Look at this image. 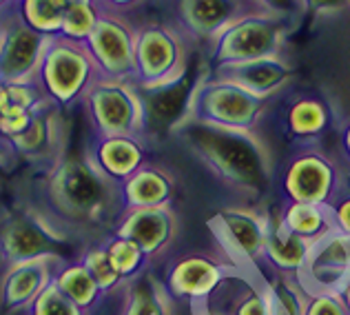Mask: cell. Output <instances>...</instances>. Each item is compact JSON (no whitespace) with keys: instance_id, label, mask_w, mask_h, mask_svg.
<instances>
[{"instance_id":"28","label":"cell","mask_w":350,"mask_h":315,"mask_svg":"<svg viewBox=\"0 0 350 315\" xmlns=\"http://www.w3.org/2000/svg\"><path fill=\"white\" fill-rule=\"evenodd\" d=\"M53 284L58 286V291L64 295V298H69L85 313L94 311L100 304V300L105 298L98 282L94 280V275L87 271V266L80 260L78 262H62L58 266L56 275H53Z\"/></svg>"},{"instance_id":"11","label":"cell","mask_w":350,"mask_h":315,"mask_svg":"<svg viewBox=\"0 0 350 315\" xmlns=\"http://www.w3.org/2000/svg\"><path fill=\"white\" fill-rule=\"evenodd\" d=\"M67 240L62 227H53L51 216L27 209L9 216L0 227V257L16 264L36 257H60L58 247Z\"/></svg>"},{"instance_id":"5","label":"cell","mask_w":350,"mask_h":315,"mask_svg":"<svg viewBox=\"0 0 350 315\" xmlns=\"http://www.w3.org/2000/svg\"><path fill=\"white\" fill-rule=\"evenodd\" d=\"M96 80L98 71L85 42L51 36L36 73V85L42 96L64 111L82 103Z\"/></svg>"},{"instance_id":"25","label":"cell","mask_w":350,"mask_h":315,"mask_svg":"<svg viewBox=\"0 0 350 315\" xmlns=\"http://www.w3.org/2000/svg\"><path fill=\"white\" fill-rule=\"evenodd\" d=\"M310 251H312V242L291 234L282 225L278 211H271V225H269V236H266L262 262L269 264L271 271L275 273L304 277Z\"/></svg>"},{"instance_id":"21","label":"cell","mask_w":350,"mask_h":315,"mask_svg":"<svg viewBox=\"0 0 350 315\" xmlns=\"http://www.w3.org/2000/svg\"><path fill=\"white\" fill-rule=\"evenodd\" d=\"M149 140L144 136H94L87 160L113 184L124 182L149 160Z\"/></svg>"},{"instance_id":"30","label":"cell","mask_w":350,"mask_h":315,"mask_svg":"<svg viewBox=\"0 0 350 315\" xmlns=\"http://www.w3.org/2000/svg\"><path fill=\"white\" fill-rule=\"evenodd\" d=\"M78 3L87 0H18V18L42 36H58L67 12Z\"/></svg>"},{"instance_id":"13","label":"cell","mask_w":350,"mask_h":315,"mask_svg":"<svg viewBox=\"0 0 350 315\" xmlns=\"http://www.w3.org/2000/svg\"><path fill=\"white\" fill-rule=\"evenodd\" d=\"M0 147L14 162L25 160L31 164H44L49 169L67 155V125H64L62 109L53 103H44L21 134L0 142Z\"/></svg>"},{"instance_id":"7","label":"cell","mask_w":350,"mask_h":315,"mask_svg":"<svg viewBox=\"0 0 350 315\" xmlns=\"http://www.w3.org/2000/svg\"><path fill=\"white\" fill-rule=\"evenodd\" d=\"M350 175L326 147H299L282 171V189L286 202L330 207L348 189Z\"/></svg>"},{"instance_id":"36","label":"cell","mask_w":350,"mask_h":315,"mask_svg":"<svg viewBox=\"0 0 350 315\" xmlns=\"http://www.w3.org/2000/svg\"><path fill=\"white\" fill-rule=\"evenodd\" d=\"M306 14H312L315 18H335L350 9L348 0H301Z\"/></svg>"},{"instance_id":"31","label":"cell","mask_w":350,"mask_h":315,"mask_svg":"<svg viewBox=\"0 0 350 315\" xmlns=\"http://www.w3.org/2000/svg\"><path fill=\"white\" fill-rule=\"evenodd\" d=\"M105 251L109 255V260L116 266V271L120 273L124 282L135 280L137 275H142L149 264V257L142 253V249L137 247L133 240L122 238L118 234H111L103 240Z\"/></svg>"},{"instance_id":"22","label":"cell","mask_w":350,"mask_h":315,"mask_svg":"<svg viewBox=\"0 0 350 315\" xmlns=\"http://www.w3.org/2000/svg\"><path fill=\"white\" fill-rule=\"evenodd\" d=\"M62 257H36L9 264L0 277V304L7 311H27L53 282Z\"/></svg>"},{"instance_id":"37","label":"cell","mask_w":350,"mask_h":315,"mask_svg":"<svg viewBox=\"0 0 350 315\" xmlns=\"http://www.w3.org/2000/svg\"><path fill=\"white\" fill-rule=\"evenodd\" d=\"M253 3H257L262 9H266V12L286 16V18H293V21H299V18L306 14L301 0H253Z\"/></svg>"},{"instance_id":"43","label":"cell","mask_w":350,"mask_h":315,"mask_svg":"<svg viewBox=\"0 0 350 315\" xmlns=\"http://www.w3.org/2000/svg\"><path fill=\"white\" fill-rule=\"evenodd\" d=\"M16 5H18V0H0V16L14 12Z\"/></svg>"},{"instance_id":"32","label":"cell","mask_w":350,"mask_h":315,"mask_svg":"<svg viewBox=\"0 0 350 315\" xmlns=\"http://www.w3.org/2000/svg\"><path fill=\"white\" fill-rule=\"evenodd\" d=\"M80 262L87 266V271L94 275V280L98 282L103 295H109L118 289L126 286V282L120 277V273L116 271V266L109 260V255L105 251V244H91L85 249V253L80 255Z\"/></svg>"},{"instance_id":"33","label":"cell","mask_w":350,"mask_h":315,"mask_svg":"<svg viewBox=\"0 0 350 315\" xmlns=\"http://www.w3.org/2000/svg\"><path fill=\"white\" fill-rule=\"evenodd\" d=\"M100 16H103V9L96 5V0H87V3L73 5L67 12V16H64L58 36L69 38V40L85 42L89 38V34L94 32Z\"/></svg>"},{"instance_id":"38","label":"cell","mask_w":350,"mask_h":315,"mask_svg":"<svg viewBox=\"0 0 350 315\" xmlns=\"http://www.w3.org/2000/svg\"><path fill=\"white\" fill-rule=\"evenodd\" d=\"M330 218H333V227L339 234L350 236V189H346L333 205L328 207Z\"/></svg>"},{"instance_id":"20","label":"cell","mask_w":350,"mask_h":315,"mask_svg":"<svg viewBox=\"0 0 350 315\" xmlns=\"http://www.w3.org/2000/svg\"><path fill=\"white\" fill-rule=\"evenodd\" d=\"M301 280L310 291H342L350 280V236L333 229L312 244Z\"/></svg>"},{"instance_id":"42","label":"cell","mask_w":350,"mask_h":315,"mask_svg":"<svg viewBox=\"0 0 350 315\" xmlns=\"http://www.w3.org/2000/svg\"><path fill=\"white\" fill-rule=\"evenodd\" d=\"M339 298H342V302H344V307H346V313L350 315V280L344 284V289L339 291Z\"/></svg>"},{"instance_id":"6","label":"cell","mask_w":350,"mask_h":315,"mask_svg":"<svg viewBox=\"0 0 350 315\" xmlns=\"http://www.w3.org/2000/svg\"><path fill=\"white\" fill-rule=\"evenodd\" d=\"M297 21L271 12H257L239 18L237 23L213 38L206 45L208 69L219 64L246 62L266 58L284 51L288 34L295 29Z\"/></svg>"},{"instance_id":"26","label":"cell","mask_w":350,"mask_h":315,"mask_svg":"<svg viewBox=\"0 0 350 315\" xmlns=\"http://www.w3.org/2000/svg\"><path fill=\"white\" fill-rule=\"evenodd\" d=\"M173 298L149 271L126 282L122 315H173Z\"/></svg>"},{"instance_id":"34","label":"cell","mask_w":350,"mask_h":315,"mask_svg":"<svg viewBox=\"0 0 350 315\" xmlns=\"http://www.w3.org/2000/svg\"><path fill=\"white\" fill-rule=\"evenodd\" d=\"M27 313L29 315H87L82 309H78L69 298H64L53 282L33 300V304L27 309Z\"/></svg>"},{"instance_id":"39","label":"cell","mask_w":350,"mask_h":315,"mask_svg":"<svg viewBox=\"0 0 350 315\" xmlns=\"http://www.w3.org/2000/svg\"><path fill=\"white\" fill-rule=\"evenodd\" d=\"M146 0H96V5L103 9V12H109V14H120L124 16L126 12H131V9L140 7Z\"/></svg>"},{"instance_id":"18","label":"cell","mask_w":350,"mask_h":315,"mask_svg":"<svg viewBox=\"0 0 350 315\" xmlns=\"http://www.w3.org/2000/svg\"><path fill=\"white\" fill-rule=\"evenodd\" d=\"M180 231V220L173 207H149L122 211L113 222V234L133 240L149 257V262L160 257L175 242Z\"/></svg>"},{"instance_id":"19","label":"cell","mask_w":350,"mask_h":315,"mask_svg":"<svg viewBox=\"0 0 350 315\" xmlns=\"http://www.w3.org/2000/svg\"><path fill=\"white\" fill-rule=\"evenodd\" d=\"M202 304L213 315H271L264 277L248 266L228 273Z\"/></svg>"},{"instance_id":"3","label":"cell","mask_w":350,"mask_h":315,"mask_svg":"<svg viewBox=\"0 0 350 315\" xmlns=\"http://www.w3.org/2000/svg\"><path fill=\"white\" fill-rule=\"evenodd\" d=\"M273 100L257 98L233 82L202 71L193 85L182 123H200L235 131H257Z\"/></svg>"},{"instance_id":"35","label":"cell","mask_w":350,"mask_h":315,"mask_svg":"<svg viewBox=\"0 0 350 315\" xmlns=\"http://www.w3.org/2000/svg\"><path fill=\"white\" fill-rule=\"evenodd\" d=\"M304 315H348L339 293L333 291H310V300Z\"/></svg>"},{"instance_id":"40","label":"cell","mask_w":350,"mask_h":315,"mask_svg":"<svg viewBox=\"0 0 350 315\" xmlns=\"http://www.w3.org/2000/svg\"><path fill=\"white\" fill-rule=\"evenodd\" d=\"M339 142H342L344 158L350 162V118L344 120L342 127H339Z\"/></svg>"},{"instance_id":"23","label":"cell","mask_w":350,"mask_h":315,"mask_svg":"<svg viewBox=\"0 0 350 315\" xmlns=\"http://www.w3.org/2000/svg\"><path fill=\"white\" fill-rule=\"evenodd\" d=\"M120 209L171 207L175 198V178L164 164L146 160L140 169L118 184Z\"/></svg>"},{"instance_id":"17","label":"cell","mask_w":350,"mask_h":315,"mask_svg":"<svg viewBox=\"0 0 350 315\" xmlns=\"http://www.w3.org/2000/svg\"><path fill=\"white\" fill-rule=\"evenodd\" d=\"M213 78L233 82V85L246 89L248 94L257 98L273 100L282 91L291 87V80L295 76L293 62L282 53L266 55V58L246 60V62H231L219 64V67L206 69Z\"/></svg>"},{"instance_id":"12","label":"cell","mask_w":350,"mask_h":315,"mask_svg":"<svg viewBox=\"0 0 350 315\" xmlns=\"http://www.w3.org/2000/svg\"><path fill=\"white\" fill-rule=\"evenodd\" d=\"M271 211L260 207H224L211 220L217 242L242 266H257L264 260Z\"/></svg>"},{"instance_id":"9","label":"cell","mask_w":350,"mask_h":315,"mask_svg":"<svg viewBox=\"0 0 350 315\" xmlns=\"http://www.w3.org/2000/svg\"><path fill=\"white\" fill-rule=\"evenodd\" d=\"M235 257L219 244L217 251H189L167 266L162 284L173 300L204 302L228 273L239 268Z\"/></svg>"},{"instance_id":"29","label":"cell","mask_w":350,"mask_h":315,"mask_svg":"<svg viewBox=\"0 0 350 315\" xmlns=\"http://www.w3.org/2000/svg\"><path fill=\"white\" fill-rule=\"evenodd\" d=\"M269 291L271 315H304L310 300V289L301 277L275 273L262 275Z\"/></svg>"},{"instance_id":"4","label":"cell","mask_w":350,"mask_h":315,"mask_svg":"<svg viewBox=\"0 0 350 315\" xmlns=\"http://www.w3.org/2000/svg\"><path fill=\"white\" fill-rule=\"evenodd\" d=\"M191 40L175 23H144L135 34L133 85L151 91L173 85L189 73Z\"/></svg>"},{"instance_id":"41","label":"cell","mask_w":350,"mask_h":315,"mask_svg":"<svg viewBox=\"0 0 350 315\" xmlns=\"http://www.w3.org/2000/svg\"><path fill=\"white\" fill-rule=\"evenodd\" d=\"M14 164H16V162L5 153L3 147H0V175H5V173L12 171V166H14Z\"/></svg>"},{"instance_id":"15","label":"cell","mask_w":350,"mask_h":315,"mask_svg":"<svg viewBox=\"0 0 350 315\" xmlns=\"http://www.w3.org/2000/svg\"><path fill=\"white\" fill-rule=\"evenodd\" d=\"M280 127L295 149H299V147H324L326 138L337 127H342V123L337 120L335 103H330L321 94L304 91L286 103L280 118Z\"/></svg>"},{"instance_id":"14","label":"cell","mask_w":350,"mask_h":315,"mask_svg":"<svg viewBox=\"0 0 350 315\" xmlns=\"http://www.w3.org/2000/svg\"><path fill=\"white\" fill-rule=\"evenodd\" d=\"M266 12L253 0H175V25L193 45H208L239 18Z\"/></svg>"},{"instance_id":"45","label":"cell","mask_w":350,"mask_h":315,"mask_svg":"<svg viewBox=\"0 0 350 315\" xmlns=\"http://www.w3.org/2000/svg\"><path fill=\"white\" fill-rule=\"evenodd\" d=\"M0 40H3V16H0Z\"/></svg>"},{"instance_id":"46","label":"cell","mask_w":350,"mask_h":315,"mask_svg":"<svg viewBox=\"0 0 350 315\" xmlns=\"http://www.w3.org/2000/svg\"><path fill=\"white\" fill-rule=\"evenodd\" d=\"M348 3H350V0H348Z\"/></svg>"},{"instance_id":"44","label":"cell","mask_w":350,"mask_h":315,"mask_svg":"<svg viewBox=\"0 0 350 315\" xmlns=\"http://www.w3.org/2000/svg\"><path fill=\"white\" fill-rule=\"evenodd\" d=\"M191 313H193V315H213V313H208V311L204 309V304H202V302L191 304Z\"/></svg>"},{"instance_id":"16","label":"cell","mask_w":350,"mask_h":315,"mask_svg":"<svg viewBox=\"0 0 350 315\" xmlns=\"http://www.w3.org/2000/svg\"><path fill=\"white\" fill-rule=\"evenodd\" d=\"M51 36H42L18 18L16 9L3 16V40H0V80L3 82H36L44 47Z\"/></svg>"},{"instance_id":"1","label":"cell","mask_w":350,"mask_h":315,"mask_svg":"<svg viewBox=\"0 0 350 315\" xmlns=\"http://www.w3.org/2000/svg\"><path fill=\"white\" fill-rule=\"evenodd\" d=\"M171 136L224 187L248 198H260L271 189L275 178L273 153L257 131L180 123Z\"/></svg>"},{"instance_id":"8","label":"cell","mask_w":350,"mask_h":315,"mask_svg":"<svg viewBox=\"0 0 350 315\" xmlns=\"http://www.w3.org/2000/svg\"><path fill=\"white\" fill-rule=\"evenodd\" d=\"M85 114L94 136H144V103L131 80L98 78L87 91ZM149 140V138H146Z\"/></svg>"},{"instance_id":"27","label":"cell","mask_w":350,"mask_h":315,"mask_svg":"<svg viewBox=\"0 0 350 315\" xmlns=\"http://www.w3.org/2000/svg\"><path fill=\"white\" fill-rule=\"evenodd\" d=\"M282 225L291 234L299 236L308 242H319L321 238L333 231V218H330L328 207L306 205V202H286L284 209L278 211Z\"/></svg>"},{"instance_id":"24","label":"cell","mask_w":350,"mask_h":315,"mask_svg":"<svg viewBox=\"0 0 350 315\" xmlns=\"http://www.w3.org/2000/svg\"><path fill=\"white\" fill-rule=\"evenodd\" d=\"M198 78V76H196ZM196 78L191 76V71L182 80L173 82V85L140 91L142 103H144V116H146V138L158 136V134H173V129L178 127L184 114H187V105L191 98Z\"/></svg>"},{"instance_id":"2","label":"cell","mask_w":350,"mask_h":315,"mask_svg":"<svg viewBox=\"0 0 350 315\" xmlns=\"http://www.w3.org/2000/svg\"><path fill=\"white\" fill-rule=\"evenodd\" d=\"M42 191L53 220L71 229L113 225L122 213L118 184L105 178L85 155H64L49 166Z\"/></svg>"},{"instance_id":"10","label":"cell","mask_w":350,"mask_h":315,"mask_svg":"<svg viewBox=\"0 0 350 315\" xmlns=\"http://www.w3.org/2000/svg\"><path fill=\"white\" fill-rule=\"evenodd\" d=\"M135 34L137 27L126 16L103 12L85 40L98 78L133 80L135 69Z\"/></svg>"}]
</instances>
